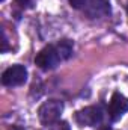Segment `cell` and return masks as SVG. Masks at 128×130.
Wrapping results in <instances>:
<instances>
[{
    "instance_id": "52a82bcc",
    "label": "cell",
    "mask_w": 128,
    "mask_h": 130,
    "mask_svg": "<svg viewBox=\"0 0 128 130\" xmlns=\"http://www.w3.org/2000/svg\"><path fill=\"white\" fill-rule=\"evenodd\" d=\"M42 130H71V127L68 126V123L65 121H57V123H53V124H47L44 126Z\"/></svg>"
},
{
    "instance_id": "ba28073f",
    "label": "cell",
    "mask_w": 128,
    "mask_h": 130,
    "mask_svg": "<svg viewBox=\"0 0 128 130\" xmlns=\"http://www.w3.org/2000/svg\"><path fill=\"white\" fill-rule=\"evenodd\" d=\"M18 2V5H21L23 8H30V6H33V2L35 0H17Z\"/></svg>"
},
{
    "instance_id": "8992f818",
    "label": "cell",
    "mask_w": 128,
    "mask_h": 130,
    "mask_svg": "<svg viewBox=\"0 0 128 130\" xmlns=\"http://www.w3.org/2000/svg\"><path fill=\"white\" fill-rule=\"evenodd\" d=\"M128 112V98L121 94V92H115L110 103H109V109H107V115L112 121H118L124 117V113Z\"/></svg>"
},
{
    "instance_id": "277c9868",
    "label": "cell",
    "mask_w": 128,
    "mask_h": 130,
    "mask_svg": "<svg viewBox=\"0 0 128 130\" xmlns=\"http://www.w3.org/2000/svg\"><path fill=\"white\" fill-rule=\"evenodd\" d=\"M62 112H63V103L62 101H59V100H47L39 106L38 118H39L42 126H47V124H53V123L60 121Z\"/></svg>"
},
{
    "instance_id": "3957f363",
    "label": "cell",
    "mask_w": 128,
    "mask_h": 130,
    "mask_svg": "<svg viewBox=\"0 0 128 130\" xmlns=\"http://www.w3.org/2000/svg\"><path fill=\"white\" fill-rule=\"evenodd\" d=\"M105 110L101 104L96 106H88L80 109L75 113V120L80 126H88V127H101L105 120Z\"/></svg>"
},
{
    "instance_id": "7a4b0ae2",
    "label": "cell",
    "mask_w": 128,
    "mask_h": 130,
    "mask_svg": "<svg viewBox=\"0 0 128 130\" xmlns=\"http://www.w3.org/2000/svg\"><path fill=\"white\" fill-rule=\"evenodd\" d=\"M69 3L89 18H102L110 14L107 0H69Z\"/></svg>"
},
{
    "instance_id": "6da1fadb",
    "label": "cell",
    "mask_w": 128,
    "mask_h": 130,
    "mask_svg": "<svg viewBox=\"0 0 128 130\" xmlns=\"http://www.w3.org/2000/svg\"><path fill=\"white\" fill-rule=\"evenodd\" d=\"M74 44L69 39H62L56 44H50L44 47L35 58V64L38 65L41 70H54L60 62L71 58L72 55Z\"/></svg>"
},
{
    "instance_id": "5b68a950",
    "label": "cell",
    "mask_w": 128,
    "mask_h": 130,
    "mask_svg": "<svg viewBox=\"0 0 128 130\" xmlns=\"http://www.w3.org/2000/svg\"><path fill=\"white\" fill-rule=\"evenodd\" d=\"M27 80V70L24 65H12L2 74V83L5 86H20Z\"/></svg>"
}]
</instances>
